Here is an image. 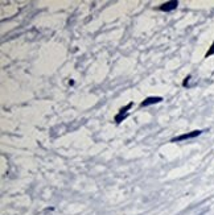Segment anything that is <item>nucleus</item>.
I'll list each match as a JSON object with an SVG mask.
<instances>
[{
  "label": "nucleus",
  "mask_w": 214,
  "mask_h": 215,
  "mask_svg": "<svg viewBox=\"0 0 214 215\" xmlns=\"http://www.w3.org/2000/svg\"><path fill=\"white\" fill-rule=\"evenodd\" d=\"M201 133H202V131H193V132H189V133H185V135H181V136L178 137H174V139H172V141L173 143H176V141H181V140H188V139H194V137L200 136Z\"/></svg>",
  "instance_id": "f257e3e1"
},
{
  "label": "nucleus",
  "mask_w": 214,
  "mask_h": 215,
  "mask_svg": "<svg viewBox=\"0 0 214 215\" xmlns=\"http://www.w3.org/2000/svg\"><path fill=\"white\" fill-rule=\"evenodd\" d=\"M178 5V1H167L165 4H163L161 7H160V9L163 12H171L173 11V9H176Z\"/></svg>",
  "instance_id": "f03ea898"
},
{
  "label": "nucleus",
  "mask_w": 214,
  "mask_h": 215,
  "mask_svg": "<svg viewBox=\"0 0 214 215\" xmlns=\"http://www.w3.org/2000/svg\"><path fill=\"white\" fill-rule=\"evenodd\" d=\"M163 101L161 97H151V98H147L144 102H142V107H147L149 104H155V103H160Z\"/></svg>",
  "instance_id": "7ed1b4c3"
},
{
  "label": "nucleus",
  "mask_w": 214,
  "mask_h": 215,
  "mask_svg": "<svg viewBox=\"0 0 214 215\" xmlns=\"http://www.w3.org/2000/svg\"><path fill=\"white\" fill-rule=\"evenodd\" d=\"M127 116H128V114H120V112H119V114L115 116V122L116 123H120L122 120H124V119L127 118Z\"/></svg>",
  "instance_id": "20e7f679"
},
{
  "label": "nucleus",
  "mask_w": 214,
  "mask_h": 215,
  "mask_svg": "<svg viewBox=\"0 0 214 215\" xmlns=\"http://www.w3.org/2000/svg\"><path fill=\"white\" fill-rule=\"evenodd\" d=\"M211 54H214V42H213V45H211V48L209 49V52L206 53V57H209V56H211Z\"/></svg>",
  "instance_id": "39448f33"
}]
</instances>
